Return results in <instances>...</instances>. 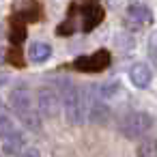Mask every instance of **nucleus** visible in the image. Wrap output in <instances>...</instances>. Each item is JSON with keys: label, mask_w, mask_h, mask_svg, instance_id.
I'll return each instance as SVG.
<instances>
[{"label": "nucleus", "mask_w": 157, "mask_h": 157, "mask_svg": "<svg viewBox=\"0 0 157 157\" xmlns=\"http://www.w3.org/2000/svg\"><path fill=\"white\" fill-rule=\"evenodd\" d=\"M58 97L65 110V116L71 125H82L88 118V108H86V95L69 80L63 78L58 80Z\"/></svg>", "instance_id": "obj_1"}, {"label": "nucleus", "mask_w": 157, "mask_h": 157, "mask_svg": "<svg viewBox=\"0 0 157 157\" xmlns=\"http://www.w3.org/2000/svg\"><path fill=\"white\" fill-rule=\"evenodd\" d=\"M11 108L15 112V116L22 121L24 127L28 129H39L41 127V114L39 110L35 108V101H33V93L30 88L26 86H17L11 90Z\"/></svg>", "instance_id": "obj_2"}, {"label": "nucleus", "mask_w": 157, "mask_h": 157, "mask_svg": "<svg viewBox=\"0 0 157 157\" xmlns=\"http://www.w3.org/2000/svg\"><path fill=\"white\" fill-rule=\"evenodd\" d=\"M153 127V116L148 112H129L118 123V129L125 138H140L148 133Z\"/></svg>", "instance_id": "obj_3"}, {"label": "nucleus", "mask_w": 157, "mask_h": 157, "mask_svg": "<svg viewBox=\"0 0 157 157\" xmlns=\"http://www.w3.org/2000/svg\"><path fill=\"white\" fill-rule=\"evenodd\" d=\"M60 97L52 86H41L37 93V110L43 118H54L60 112Z\"/></svg>", "instance_id": "obj_4"}, {"label": "nucleus", "mask_w": 157, "mask_h": 157, "mask_svg": "<svg viewBox=\"0 0 157 157\" xmlns=\"http://www.w3.org/2000/svg\"><path fill=\"white\" fill-rule=\"evenodd\" d=\"M153 22V15H151V9L144 7V5H131L127 9V15H125V24L131 28V30H140L144 26H148Z\"/></svg>", "instance_id": "obj_5"}, {"label": "nucleus", "mask_w": 157, "mask_h": 157, "mask_svg": "<svg viewBox=\"0 0 157 157\" xmlns=\"http://www.w3.org/2000/svg\"><path fill=\"white\" fill-rule=\"evenodd\" d=\"M110 65V54L108 52H97L93 56H84L75 60V67L82 71H101Z\"/></svg>", "instance_id": "obj_6"}, {"label": "nucleus", "mask_w": 157, "mask_h": 157, "mask_svg": "<svg viewBox=\"0 0 157 157\" xmlns=\"http://www.w3.org/2000/svg\"><path fill=\"white\" fill-rule=\"evenodd\" d=\"M24 148H26V146H24V136H22V131H15V133H11L9 138L0 140V151H2L5 157H17Z\"/></svg>", "instance_id": "obj_7"}, {"label": "nucleus", "mask_w": 157, "mask_h": 157, "mask_svg": "<svg viewBox=\"0 0 157 157\" xmlns=\"http://www.w3.org/2000/svg\"><path fill=\"white\" fill-rule=\"evenodd\" d=\"M129 80H131V84L136 86V88H146L148 84H151V80H153V73H151V69H148V65H144V63H136L131 69H129Z\"/></svg>", "instance_id": "obj_8"}, {"label": "nucleus", "mask_w": 157, "mask_h": 157, "mask_svg": "<svg viewBox=\"0 0 157 157\" xmlns=\"http://www.w3.org/2000/svg\"><path fill=\"white\" fill-rule=\"evenodd\" d=\"M50 56H52V48L48 43H33L28 50V58L33 63H45Z\"/></svg>", "instance_id": "obj_9"}, {"label": "nucleus", "mask_w": 157, "mask_h": 157, "mask_svg": "<svg viewBox=\"0 0 157 157\" xmlns=\"http://www.w3.org/2000/svg\"><path fill=\"white\" fill-rule=\"evenodd\" d=\"M97 93H99V97H101L103 101L114 99V97L121 93V82H116V80H112V82H103V84L97 88Z\"/></svg>", "instance_id": "obj_10"}, {"label": "nucleus", "mask_w": 157, "mask_h": 157, "mask_svg": "<svg viewBox=\"0 0 157 157\" xmlns=\"http://www.w3.org/2000/svg\"><path fill=\"white\" fill-rule=\"evenodd\" d=\"M15 125H13V118H9L7 114H0V140L9 138L11 133H15Z\"/></svg>", "instance_id": "obj_11"}, {"label": "nucleus", "mask_w": 157, "mask_h": 157, "mask_svg": "<svg viewBox=\"0 0 157 157\" xmlns=\"http://www.w3.org/2000/svg\"><path fill=\"white\" fill-rule=\"evenodd\" d=\"M136 157H157V144L146 140L136 148Z\"/></svg>", "instance_id": "obj_12"}, {"label": "nucleus", "mask_w": 157, "mask_h": 157, "mask_svg": "<svg viewBox=\"0 0 157 157\" xmlns=\"http://www.w3.org/2000/svg\"><path fill=\"white\" fill-rule=\"evenodd\" d=\"M148 56L153 60H157V30H153L148 37Z\"/></svg>", "instance_id": "obj_13"}, {"label": "nucleus", "mask_w": 157, "mask_h": 157, "mask_svg": "<svg viewBox=\"0 0 157 157\" xmlns=\"http://www.w3.org/2000/svg\"><path fill=\"white\" fill-rule=\"evenodd\" d=\"M17 157H41V153H39V148H35V146H26Z\"/></svg>", "instance_id": "obj_14"}]
</instances>
